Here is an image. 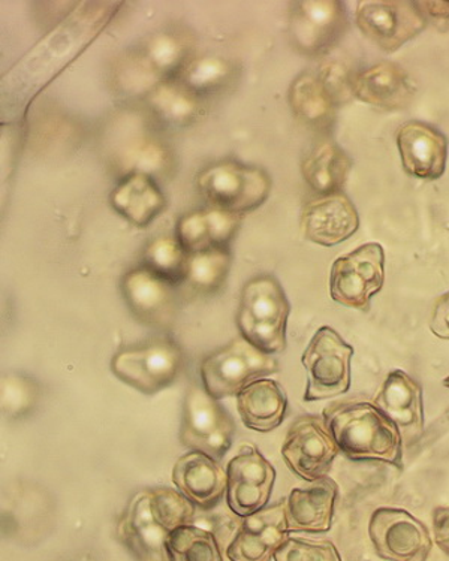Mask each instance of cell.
<instances>
[{
  "mask_svg": "<svg viewBox=\"0 0 449 561\" xmlns=\"http://www.w3.org/2000/svg\"><path fill=\"white\" fill-rule=\"evenodd\" d=\"M169 161V154L159 142L145 141L135 142L124 154L126 170L130 174H154L161 171Z\"/></svg>",
  "mask_w": 449,
  "mask_h": 561,
  "instance_id": "obj_37",
  "label": "cell"
},
{
  "mask_svg": "<svg viewBox=\"0 0 449 561\" xmlns=\"http://www.w3.org/2000/svg\"><path fill=\"white\" fill-rule=\"evenodd\" d=\"M291 305L275 276L251 278L242 290L237 327L240 334L265 354L287 350V323Z\"/></svg>",
  "mask_w": 449,
  "mask_h": 561,
  "instance_id": "obj_3",
  "label": "cell"
},
{
  "mask_svg": "<svg viewBox=\"0 0 449 561\" xmlns=\"http://www.w3.org/2000/svg\"><path fill=\"white\" fill-rule=\"evenodd\" d=\"M369 536L375 551L390 561H427L431 552L428 528L410 512L379 507L371 514Z\"/></svg>",
  "mask_w": 449,
  "mask_h": 561,
  "instance_id": "obj_12",
  "label": "cell"
},
{
  "mask_svg": "<svg viewBox=\"0 0 449 561\" xmlns=\"http://www.w3.org/2000/svg\"><path fill=\"white\" fill-rule=\"evenodd\" d=\"M371 404L398 425L403 445L418 444L424 434L423 388L406 371L388 373Z\"/></svg>",
  "mask_w": 449,
  "mask_h": 561,
  "instance_id": "obj_15",
  "label": "cell"
},
{
  "mask_svg": "<svg viewBox=\"0 0 449 561\" xmlns=\"http://www.w3.org/2000/svg\"><path fill=\"white\" fill-rule=\"evenodd\" d=\"M186 44L177 35L159 34L149 41L145 59L159 73L177 72L186 59Z\"/></svg>",
  "mask_w": 449,
  "mask_h": 561,
  "instance_id": "obj_35",
  "label": "cell"
},
{
  "mask_svg": "<svg viewBox=\"0 0 449 561\" xmlns=\"http://www.w3.org/2000/svg\"><path fill=\"white\" fill-rule=\"evenodd\" d=\"M304 237L314 244L333 248L350 239L359 228V216L345 194L310 201L301 216Z\"/></svg>",
  "mask_w": 449,
  "mask_h": 561,
  "instance_id": "obj_19",
  "label": "cell"
},
{
  "mask_svg": "<svg viewBox=\"0 0 449 561\" xmlns=\"http://www.w3.org/2000/svg\"><path fill=\"white\" fill-rule=\"evenodd\" d=\"M185 367L182 347L171 339H154L120 350L112 359L116 378L141 394L154 396L171 387Z\"/></svg>",
  "mask_w": 449,
  "mask_h": 561,
  "instance_id": "obj_5",
  "label": "cell"
},
{
  "mask_svg": "<svg viewBox=\"0 0 449 561\" xmlns=\"http://www.w3.org/2000/svg\"><path fill=\"white\" fill-rule=\"evenodd\" d=\"M198 190L216 208L243 215L263 206L272 194V179L261 168L237 162L216 163L197 179Z\"/></svg>",
  "mask_w": 449,
  "mask_h": 561,
  "instance_id": "obj_6",
  "label": "cell"
},
{
  "mask_svg": "<svg viewBox=\"0 0 449 561\" xmlns=\"http://www.w3.org/2000/svg\"><path fill=\"white\" fill-rule=\"evenodd\" d=\"M385 282V253L378 243L361 245L337 257L330 273V294L338 305L369 311L371 297L381 293Z\"/></svg>",
  "mask_w": 449,
  "mask_h": 561,
  "instance_id": "obj_9",
  "label": "cell"
},
{
  "mask_svg": "<svg viewBox=\"0 0 449 561\" xmlns=\"http://www.w3.org/2000/svg\"><path fill=\"white\" fill-rule=\"evenodd\" d=\"M318 77H320L325 89L329 90L336 105L345 101L346 96L353 95V81L348 80V76H346L345 68L342 65L326 64Z\"/></svg>",
  "mask_w": 449,
  "mask_h": 561,
  "instance_id": "obj_39",
  "label": "cell"
},
{
  "mask_svg": "<svg viewBox=\"0 0 449 561\" xmlns=\"http://www.w3.org/2000/svg\"><path fill=\"white\" fill-rule=\"evenodd\" d=\"M235 424L219 400L204 388L192 387L183 403L180 442L183 446L220 460L234 440Z\"/></svg>",
  "mask_w": 449,
  "mask_h": 561,
  "instance_id": "obj_8",
  "label": "cell"
},
{
  "mask_svg": "<svg viewBox=\"0 0 449 561\" xmlns=\"http://www.w3.org/2000/svg\"><path fill=\"white\" fill-rule=\"evenodd\" d=\"M353 159L333 141H321L306 153L301 171L306 183L322 196L341 194Z\"/></svg>",
  "mask_w": 449,
  "mask_h": 561,
  "instance_id": "obj_27",
  "label": "cell"
},
{
  "mask_svg": "<svg viewBox=\"0 0 449 561\" xmlns=\"http://www.w3.org/2000/svg\"><path fill=\"white\" fill-rule=\"evenodd\" d=\"M448 231H449V224H448V227H447Z\"/></svg>",
  "mask_w": 449,
  "mask_h": 561,
  "instance_id": "obj_44",
  "label": "cell"
},
{
  "mask_svg": "<svg viewBox=\"0 0 449 561\" xmlns=\"http://www.w3.org/2000/svg\"><path fill=\"white\" fill-rule=\"evenodd\" d=\"M150 105L162 121L186 125L197 116V96L182 83H163L150 92Z\"/></svg>",
  "mask_w": 449,
  "mask_h": 561,
  "instance_id": "obj_31",
  "label": "cell"
},
{
  "mask_svg": "<svg viewBox=\"0 0 449 561\" xmlns=\"http://www.w3.org/2000/svg\"><path fill=\"white\" fill-rule=\"evenodd\" d=\"M231 76V68L219 57H203L191 61L182 71V84L195 96L214 92Z\"/></svg>",
  "mask_w": 449,
  "mask_h": 561,
  "instance_id": "obj_34",
  "label": "cell"
},
{
  "mask_svg": "<svg viewBox=\"0 0 449 561\" xmlns=\"http://www.w3.org/2000/svg\"><path fill=\"white\" fill-rule=\"evenodd\" d=\"M355 22L370 43L385 53L398 51L427 27L428 19L418 2L407 0H365L359 2Z\"/></svg>",
  "mask_w": 449,
  "mask_h": 561,
  "instance_id": "obj_10",
  "label": "cell"
},
{
  "mask_svg": "<svg viewBox=\"0 0 449 561\" xmlns=\"http://www.w3.org/2000/svg\"><path fill=\"white\" fill-rule=\"evenodd\" d=\"M410 76L399 65L383 61L357 73L353 80V95L375 108H404L414 98Z\"/></svg>",
  "mask_w": 449,
  "mask_h": 561,
  "instance_id": "obj_22",
  "label": "cell"
},
{
  "mask_svg": "<svg viewBox=\"0 0 449 561\" xmlns=\"http://www.w3.org/2000/svg\"><path fill=\"white\" fill-rule=\"evenodd\" d=\"M285 502L264 507L251 517L244 518L239 534L228 547L227 556L231 561H269L288 538Z\"/></svg>",
  "mask_w": 449,
  "mask_h": 561,
  "instance_id": "obj_17",
  "label": "cell"
},
{
  "mask_svg": "<svg viewBox=\"0 0 449 561\" xmlns=\"http://www.w3.org/2000/svg\"><path fill=\"white\" fill-rule=\"evenodd\" d=\"M38 400V387L23 375L3 376L2 411L10 417H22L31 412Z\"/></svg>",
  "mask_w": 449,
  "mask_h": 561,
  "instance_id": "obj_36",
  "label": "cell"
},
{
  "mask_svg": "<svg viewBox=\"0 0 449 561\" xmlns=\"http://www.w3.org/2000/svg\"><path fill=\"white\" fill-rule=\"evenodd\" d=\"M239 215L222 210L192 213L180 219L179 243L189 255L210 249L228 248L240 227Z\"/></svg>",
  "mask_w": 449,
  "mask_h": 561,
  "instance_id": "obj_24",
  "label": "cell"
},
{
  "mask_svg": "<svg viewBox=\"0 0 449 561\" xmlns=\"http://www.w3.org/2000/svg\"><path fill=\"white\" fill-rule=\"evenodd\" d=\"M118 535L138 561H170L165 548L170 534L154 518L149 490L135 495Z\"/></svg>",
  "mask_w": 449,
  "mask_h": 561,
  "instance_id": "obj_23",
  "label": "cell"
},
{
  "mask_svg": "<svg viewBox=\"0 0 449 561\" xmlns=\"http://www.w3.org/2000/svg\"><path fill=\"white\" fill-rule=\"evenodd\" d=\"M237 409L247 428L268 433L287 416L288 399L276 380L260 379L240 392Z\"/></svg>",
  "mask_w": 449,
  "mask_h": 561,
  "instance_id": "obj_25",
  "label": "cell"
},
{
  "mask_svg": "<svg viewBox=\"0 0 449 561\" xmlns=\"http://www.w3.org/2000/svg\"><path fill=\"white\" fill-rule=\"evenodd\" d=\"M430 330L436 337L449 340V293L444 294L436 301L431 314Z\"/></svg>",
  "mask_w": 449,
  "mask_h": 561,
  "instance_id": "obj_40",
  "label": "cell"
},
{
  "mask_svg": "<svg viewBox=\"0 0 449 561\" xmlns=\"http://www.w3.org/2000/svg\"><path fill=\"white\" fill-rule=\"evenodd\" d=\"M322 417L349 460L381 461L400 472L404 469L402 434L375 404L337 403L326 408Z\"/></svg>",
  "mask_w": 449,
  "mask_h": 561,
  "instance_id": "obj_2",
  "label": "cell"
},
{
  "mask_svg": "<svg viewBox=\"0 0 449 561\" xmlns=\"http://www.w3.org/2000/svg\"><path fill=\"white\" fill-rule=\"evenodd\" d=\"M424 15H431L435 19L449 20V2H418Z\"/></svg>",
  "mask_w": 449,
  "mask_h": 561,
  "instance_id": "obj_42",
  "label": "cell"
},
{
  "mask_svg": "<svg viewBox=\"0 0 449 561\" xmlns=\"http://www.w3.org/2000/svg\"><path fill=\"white\" fill-rule=\"evenodd\" d=\"M277 371L279 364L276 359L256 350L242 335L206 356L202 363L204 389L216 400L239 396L249 385Z\"/></svg>",
  "mask_w": 449,
  "mask_h": 561,
  "instance_id": "obj_4",
  "label": "cell"
},
{
  "mask_svg": "<svg viewBox=\"0 0 449 561\" xmlns=\"http://www.w3.org/2000/svg\"><path fill=\"white\" fill-rule=\"evenodd\" d=\"M173 482L187 501L202 510L218 505L227 493V473L215 458L198 450L179 458L173 469Z\"/></svg>",
  "mask_w": 449,
  "mask_h": 561,
  "instance_id": "obj_21",
  "label": "cell"
},
{
  "mask_svg": "<svg viewBox=\"0 0 449 561\" xmlns=\"http://www.w3.org/2000/svg\"><path fill=\"white\" fill-rule=\"evenodd\" d=\"M126 305L138 321L150 327H166L177 311L175 286L149 268L130 270L122 282Z\"/></svg>",
  "mask_w": 449,
  "mask_h": 561,
  "instance_id": "obj_18",
  "label": "cell"
},
{
  "mask_svg": "<svg viewBox=\"0 0 449 561\" xmlns=\"http://www.w3.org/2000/svg\"><path fill=\"white\" fill-rule=\"evenodd\" d=\"M187 261L189 253L174 239L153 241L145 253V267L174 286L186 282Z\"/></svg>",
  "mask_w": 449,
  "mask_h": 561,
  "instance_id": "obj_32",
  "label": "cell"
},
{
  "mask_svg": "<svg viewBox=\"0 0 449 561\" xmlns=\"http://www.w3.org/2000/svg\"><path fill=\"white\" fill-rule=\"evenodd\" d=\"M276 470L255 446L246 445L228 465L227 503L239 517L263 511L275 486Z\"/></svg>",
  "mask_w": 449,
  "mask_h": 561,
  "instance_id": "obj_13",
  "label": "cell"
},
{
  "mask_svg": "<svg viewBox=\"0 0 449 561\" xmlns=\"http://www.w3.org/2000/svg\"><path fill=\"white\" fill-rule=\"evenodd\" d=\"M120 3H83L80 10L73 12L71 18L65 20L47 38L19 61L18 67L11 69L10 81L27 80L32 84V98L43 85L47 84L57 72L76 59L81 51L112 20L114 11ZM26 89L24 85L23 90Z\"/></svg>",
  "mask_w": 449,
  "mask_h": 561,
  "instance_id": "obj_1",
  "label": "cell"
},
{
  "mask_svg": "<svg viewBox=\"0 0 449 561\" xmlns=\"http://www.w3.org/2000/svg\"><path fill=\"white\" fill-rule=\"evenodd\" d=\"M341 453L324 417H298L281 445V457L292 473L313 482L326 478Z\"/></svg>",
  "mask_w": 449,
  "mask_h": 561,
  "instance_id": "obj_11",
  "label": "cell"
},
{
  "mask_svg": "<svg viewBox=\"0 0 449 561\" xmlns=\"http://www.w3.org/2000/svg\"><path fill=\"white\" fill-rule=\"evenodd\" d=\"M444 387L449 388V376L447 379L444 380Z\"/></svg>",
  "mask_w": 449,
  "mask_h": 561,
  "instance_id": "obj_43",
  "label": "cell"
},
{
  "mask_svg": "<svg viewBox=\"0 0 449 561\" xmlns=\"http://www.w3.org/2000/svg\"><path fill=\"white\" fill-rule=\"evenodd\" d=\"M398 147L404 171L412 178L435 182L448 161V138L428 123L411 121L398 130Z\"/></svg>",
  "mask_w": 449,
  "mask_h": 561,
  "instance_id": "obj_16",
  "label": "cell"
},
{
  "mask_svg": "<svg viewBox=\"0 0 449 561\" xmlns=\"http://www.w3.org/2000/svg\"><path fill=\"white\" fill-rule=\"evenodd\" d=\"M353 356L354 347L332 327L318 330L301 356L308 371L304 401L326 400L348 392Z\"/></svg>",
  "mask_w": 449,
  "mask_h": 561,
  "instance_id": "obj_7",
  "label": "cell"
},
{
  "mask_svg": "<svg viewBox=\"0 0 449 561\" xmlns=\"http://www.w3.org/2000/svg\"><path fill=\"white\" fill-rule=\"evenodd\" d=\"M433 531L440 550L449 557V507L438 506L433 510Z\"/></svg>",
  "mask_w": 449,
  "mask_h": 561,
  "instance_id": "obj_41",
  "label": "cell"
},
{
  "mask_svg": "<svg viewBox=\"0 0 449 561\" xmlns=\"http://www.w3.org/2000/svg\"><path fill=\"white\" fill-rule=\"evenodd\" d=\"M230 268L231 252L228 248L194 253L187 261V285L198 294H214L227 280Z\"/></svg>",
  "mask_w": 449,
  "mask_h": 561,
  "instance_id": "obj_29",
  "label": "cell"
},
{
  "mask_svg": "<svg viewBox=\"0 0 449 561\" xmlns=\"http://www.w3.org/2000/svg\"><path fill=\"white\" fill-rule=\"evenodd\" d=\"M276 561H342L332 542L289 538L275 554Z\"/></svg>",
  "mask_w": 449,
  "mask_h": 561,
  "instance_id": "obj_38",
  "label": "cell"
},
{
  "mask_svg": "<svg viewBox=\"0 0 449 561\" xmlns=\"http://www.w3.org/2000/svg\"><path fill=\"white\" fill-rule=\"evenodd\" d=\"M110 201L118 215L140 228L152 224L165 208V196L146 174H130L122 180Z\"/></svg>",
  "mask_w": 449,
  "mask_h": 561,
  "instance_id": "obj_26",
  "label": "cell"
},
{
  "mask_svg": "<svg viewBox=\"0 0 449 561\" xmlns=\"http://www.w3.org/2000/svg\"><path fill=\"white\" fill-rule=\"evenodd\" d=\"M289 104L300 121L314 128L326 129L336 116V102L322 84L320 77L301 73L289 90Z\"/></svg>",
  "mask_w": 449,
  "mask_h": 561,
  "instance_id": "obj_28",
  "label": "cell"
},
{
  "mask_svg": "<svg viewBox=\"0 0 449 561\" xmlns=\"http://www.w3.org/2000/svg\"><path fill=\"white\" fill-rule=\"evenodd\" d=\"M338 486L333 479L322 478L293 489L285 502L289 531L324 534L332 528Z\"/></svg>",
  "mask_w": 449,
  "mask_h": 561,
  "instance_id": "obj_20",
  "label": "cell"
},
{
  "mask_svg": "<svg viewBox=\"0 0 449 561\" xmlns=\"http://www.w3.org/2000/svg\"><path fill=\"white\" fill-rule=\"evenodd\" d=\"M165 548L170 561H223L215 536L192 524L171 531Z\"/></svg>",
  "mask_w": 449,
  "mask_h": 561,
  "instance_id": "obj_30",
  "label": "cell"
},
{
  "mask_svg": "<svg viewBox=\"0 0 449 561\" xmlns=\"http://www.w3.org/2000/svg\"><path fill=\"white\" fill-rule=\"evenodd\" d=\"M150 507L157 522L169 534L194 522V503L187 501L182 493L170 489L149 490Z\"/></svg>",
  "mask_w": 449,
  "mask_h": 561,
  "instance_id": "obj_33",
  "label": "cell"
},
{
  "mask_svg": "<svg viewBox=\"0 0 449 561\" xmlns=\"http://www.w3.org/2000/svg\"><path fill=\"white\" fill-rule=\"evenodd\" d=\"M348 26L345 5L337 0L293 3L291 34L293 43L308 55H322L333 48Z\"/></svg>",
  "mask_w": 449,
  "mask_h": 561,
  "instance_id": "obj_14",
  "label": "cell"
}]
</instances>
